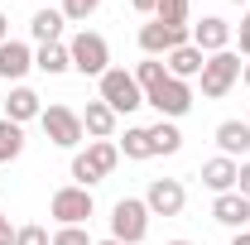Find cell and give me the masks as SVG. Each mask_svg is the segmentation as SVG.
I'll return each mask as SVG.
<instances>
[{"instance_id": "obj_1", "label": "cell", "mask_w": 250, "mask_h": 245, "mask_svg": "<svg viewBox=\"0 0 250 245\" xmlns=\"http://www.w3.org/2000/svg\"><path fill=\"white\" fill-rule=\"evenodd\" d=\"M111 236L121 245H140L149 236V207H145L140 197H121L116 212H111Z\"/></svg>"}, {"instance_id": "obj_2", "label": "cell", "mask_w": 250, "mask_h": 245, "mask_svg": "<svg viewBox=\"0 0 250 245\" xmlns=\"http://www.w3.org/2000/svg\"><path fill=\"white\" fill-rule=\"evenodd\" d=\"M101 101H106L111 111H140V106H145V92H140L135 72L106 67V72H101Z\"/></svg>"}, {"instance_id": "obj_3", "label": "cell", "mask_w": 250, "mask_h": 245, "mask_svg": "<svg viewBox=\"0 0 250 245\" xmlns=\"http://www.w3.org/2000/svg\"><path fill=\"white\" fill-rule=\"evenodd\" d=\"M116 159H121V149H116L111 140H96L87 154H77V159H72V178H77V187L101 183V178L116 168Z\"/></svg>"}, {"instance_id": "obj_4", "label": "cell", "mask_w": 250, "mask_h": 245, "mask_svg": "<svg viewBox=\"0 0 250 245\" xmlns=\"http://www.w3.org/2000/svg\"><path fill=\"white\" fill-rule=\"evenodd\" d=\"M236 77H241V58L231 53V48H221V53H212L207 58V67H202V96H226L231 87H236Z\"/></svg>"}, {"instance_id": "obj_5", "label": "cell", "mask_w": 250, "mask_h": 245, "mask_svg": "<svg viewBox=\"0 0 250 245\" xmlns=\"http://www.w3.org/2000/svg\"><path fill=\"white\" fill-rule=\"evenodd\" d=\"M67 53H72V67H77V72H87V77H101V72H106V62H111L106 39H101V34H87V29L67 43Z\"/></svg>"}, {"instance_id": "obj_6", "label": "cell", "mask_w": 250, "mask_h": 245, "mask_svg": "<svg viewBox=\"0 0 250 245\" xmlns=\"http://www.w3.org/2000/svg\"><path fill=\"white\" fill-rule=\"evenodd\" d=\"M145 101L154 106L159 116L178 121V116H188V106H192V87H188V82H178V77H164L154 92H145Z\"/></svg>"}, {"instance_id": "obj_7", "label": "cell", "mask_w": 250, "mask_h": 245, "mask_svg": "<svg viewBox=\"0 0 250 245\" xmlns=\"http://www.w3.org/2000/svg\"><path fill=\"white\" fill-rule=\"evenodd\" d=\"M43 135L58 144V149H72L77 140H82V116L77 111H67V106H43Z\"/></svg>"}, {"instance_id": "obj_8", "label": "cell", "mask_w": 250, "mask_h": 245, "mask_svg": "<svg viewBox=\"0 0 250 245\" xmlns=\"http://www.w3.org/2000/svg\"><path fill=\"white\" fill-rule=\"evenodd\" d=\"M48 212L58 216L62 226H82V221L92 216V192H87V187H58L53 202H48Z\"/></svg>"}, {"instance_id": "obj_9", "label": "cell", "mask_w": 250, "mask_h": 245, "mask_svg": "<svg viewBox=\"0 0 250 245\" xmlns=\"http://www.w3.org/2000/svg\"><path fill=\"white\" fill-rule=\"evenodd\" d=\"M188 202V192L178 178H154L149 183V192H145V207H149V216H178Z\"/></svg>"}, {"instance_id": "obj_10", "label": "cell", "mask_w": 250, "mask_h": 245, "mask_svg": "<svg viewBox=\"0 0 250 245\" xmlns=\"http://www.w3.org/2000/svg\"><path fill=\"white\" fill-rule=\"evenodd\" d=\"M188 43V24H145L140 29V48L154 58V53H173V48H183Z\"/></svg>"}, {"instance_id": "obj_11", "label": "cell", "mask_w": 250, "mask_h": 245, "mask_svg": "<svg viewBox=\"0 0 250 245\" xmlns=\"http://www.w3.org/2000/svg\"><path fill=\"white\" fill-rule=\"evenodd\" d=\"M231 43V24L217 20V15H207L202 24H192V48H202V53H221Z\"/></svg>"}, {"instance_id": "obj_12", "label": "cell", "mask_w": 250, "mask_h": 245, "mask_svg": "<svg viewBox=\"0 0 250 245\" xmlns=\"http://www.w3.org/2000/svg\"><path fill=\"white\" fill-rule=\"evenodd\" d=\"M212 216H217L221 226H231V231H246V221H250V202L241 197V192H221L217 202H212Z\"/></svg>"}, {"instance_id": "obj_13", "label": "cell", "mask_w": 250, "mask_h": 245, "mask_svg": "<svg viewBox=\"0 0 250 245\" xmlns=\"http://www.w3.org/2000/svg\"><path fill=\"white\" fill-rule=\"evenodd\" d=\"M236 173H241V163H236V159H226V154H221V159H207V163H202V183L212 187L217 197L236 187Z\"/></svg>"}, {"instance_id": "obj_14", "label": "cell", "mask_w": 250, "mask_h": 245, "mask_svg": "<svg viewBox=\"0 0 250 245\" xmlns=\"http://www.w3.org/2000/svg\"><path fill=\"white\" fill-rule=\"evenodd\" d=\"M202 67H207V58H202V48H192V43H183V48L168 53V77H178V82L202 77Z\"/></svg>"}, {"instance_id": "obj_15", "label": "cell", "mask_w": 250, "mask_h": 245, "mask_svg": "<svg viewBox=\"0 0 250 245\" xmlns=\"http://www.w3.org/2000/svg\"><path fill=\"white\" fill-rule=\"evenodd\" d=\"M29 67H34V53L24 48V43H15V39H5V43H0V77H10V82H15V77H24Z\"/></svg>"}, {"instance_id": "obj_16", "label": "cell", "mask_w": 250, "mask_h": 245, "mask_svg": "<svg viewBox=\"0 0 250 245\" xmlns=\"http://www.w3.org/2000/svg\"><path fill=\"white\" fill-rule=\"evenodd\" d=\"M217 144L226 159H236V154L250 149V121H221L217 125Z\"/></svg>"}, {"instance_id": "obj_17", "label": "cell", "mask_w": 250, "mask_h": 245, "mask_svg": "<svg viewBox=\"0 0 250 245\" xmlns=\"http://www.w3.org/2000/svg\"><path fill=\"white\" fill-rule=\"evenodd\" d=\"M34 116H43V106H39V96H34L29 87H15V92H10V101H5V121L24 125V121H34Z\"/></svg>"}, {"instance_id": "obj_18", "label": "cell", "mask_w": 250, "mask_h": 245, "mask_svg": "<svg viewBox=\"0 0 250 245\" xmlns=\"http://www.w3.org/2000/svg\"><path fill=\"white\" fill-rule=\"evenodd\" d=\"M82 130H87V135H96V140H111V130H116V111H111L106 101H87Z\"/></svg>"}, {"instance_id": "obj_19", "label": "cell", "mask_w": 250, "mask_h": 245, "mask_svg": "<svg viewBox=\"0 0 250 245\" xmlns=\"http://www.w3.org/2000/svg\"><path fill=\"white\" fill-rule=\"evenodd\" d=\"M34 67H39V72H48V77H58V72L72 67V53H67L62 43H43V48H39V58H34Z\"/></svg>"}, {"instance_id": "obj_20", "label": "cell", "mask_w": 250, "mask_h": 245, "mask_svg": "<svg viewBox=\"0 0 250 245\" xmlns=\"http://www.w3.org/2000/svg\"><path fill=\"white\" fill-rule=\"evenodd\" d=\"M62 24H67V20H62L58 10H39V15L29 20V29H34V39H39V43H58Z\"/></svg>"}, {"instance_id": "obj_21", "label": "cell", "mask_w": 250, "mask_h": 245, "mask_svg": "<svg viewBox=\"0 0 250 245\" xmlns=\"http://www.w3.org/2000/svg\"><path fill=\"white\" fill-rule=\"evenodd\" d=\"M149 140H154V154H178V149H183V135H178V125H173V121L149 125Z\"/></svg>"}, {"instance_id": "obj_22", "label": "cell", "mask_w": 250, "mask_h": 245, "mask_svg": "<svg viewBox=\"0 0 250 245\" xmlns=\"http://www.w3.org/2000/svg\"><path fill=\"white\" fill-rule=\"evenodd\" d=\"M20 154H24V130L15 121H0V163H10Z\"/></svg>"}, {"instance_id": "obj_23", "label": "cell", "mask_w": 250, "mask_h": 245, "mask_svg": "<svg viewBox=\"0 0 250 245\" xmlns=\"http://www.w3.org/2000/svg\"><path fill=\"white\" fill-rule=\"evenodd\" d=\"M121 149H125V159H149V154H154V140H149L145 125H135V130H125Z\"/></svg>"}, {"instance_id": "obj_24", "label": "cell", "mask_w": 250, "mask_h": 245, "mask_svg": "<svg viewBox=\"0 0 250 245\" xmlns=\"http://www.w3.org/2000/svg\"><path fill=\"white\" fill-rule=\"evenodd\" d=\"M164 77H168V72H164V62H154V58H145L140 67H135V82H140V92H154Z\"/></svg>"}, {"instance_id": "obj_25", "label": "cell", "mask_w": 250, "mask_h": 245, "mask_svg": "<svg viewBox=\"0 0 250 245\" xmlns=\"http://www.w3.org/2000/svg\"><path fill=\"white\" fill-rule=\"evenodd\" d=\"M154 20L159 24H188V0H159Z\"/></svg>"}, {"instance_id": "obj_26", "label": "cell", "mask_w": 250, "mask_h": 245, "mask_svg": "<svg viewBox=\"0 0 250 245\" xmlns=\"http://www.w3.org/2000/svg\"><path fill=\"white\" fill-rule=\"evenodd\" d=\"M15 245H53V241H48L43 226H20V231H15Z\"/></svg>"}, {"instance_id": "obj_27", "label": "cell", "mask_w": 250, "mask_h": 245, "mask_svg": "<svg viewBox=\"0 0 250 245\" xmlns=\"http://www.w3.org/2000/svg\"><path fill=\"white\" fill-rule=\"evenodd\" d=\"M101 0H62V20H87Z\"/></svg>"}, {"instance_id": "obj_28", "label": "cell", "mask_w": 250, "mask_h": 245, "mask_svg": "<svg viewBox=\"0 0 250 245\" xmlns=\"http://www.w3.org/2000/svg\"><path fill=\"white\" fill-rule=\"evenodd\" d=\"M53 245H92V236H87L82 226H62L58 236H53Z\"/></svg>"}, {"instance_id": "obj_29", "label": "cell", "mask_w": 250, "mask_h": 245, "mask_svg": "<svg viewBox=\"0 0 250 245\" xmlns=\"http://www.w3.org/2000/svg\"><path fill=\"white\" fill-rule=\"evenodd\" d=\"M236 192L250 202V163H241V173H236Z\"/></svg>"}, {"instance_id": "obj_30", "label": "cell", "mask_w": 250, "mask_h": 245, "mask_svg": "<svg viewBox=\"0 0 250 245\" xmlns=\"http://www.w3.org/2000/svg\"><path fill=\"white\" fill-rule=\"evenodd\" d=\"M130 5H135V10H145V15H154V10H159V0H130Z\"/></svg>"}, {"instance_id": "obj_31", "label": "cell", "mask_w": 250, "mask_h": 245, "mask_svg": "<svg viewBox=\"0 0 250 245\" xmlns=\"http://www.w3.org/2000/svg\"><path fill=\"white\" fill-rule=\"evenodd\" d=\"M241 53H250V20L241 24Z\"/></svg>"}, {"instance_id": "obj_32", "label": "cell", "mask_w": 250, "mask_h": 245, "mask_svg": "<svg viewBox=\"0 0 250 245\" xmlns=\"http://www.w3.org/2000/svg\"><path fill=\"white\" fill-rule=\"evenodd\" d=\"M0 245H15V231H10V221L0 226Z\"/></svg>"}, {"instance_id": "obj_33", "label": "cell", "mask_w": 250, "mask_h": 245, "mask_svg": "<svg viewBox=\"0 0 250 245\" xmlns=\"http://www.w3.org/2000/svg\"><path fill=\"white\" fill-rule=\"evenodd\" d=\"M231 245H250V231H236V241Z\"/></svg>"}, {"instance_id": "obj_34", "label": "cell", "mask_w": 250, "mask_h": 245, "mask_svg": "<svg viewBox=\"0 0 250 245\" xmlns=\"http://www.w3.org/2000/svg\"><path fill=\"white\" fill-rule=\"evenodd\" d=\"M5 34H10V20H5V15H0V43H5Z\"/></svg>"}, {"instance_id": "obj_35", "label": "cell", "mask_w": 250, "mask_h": 245, "mask_svg": "<svg viewBox=\"0 0 250 245\" xmlns=\"http://www.w3.org/2000/svg\"><path fill=\"white\" fill-rule=\"evenodd\" d=\"M241 77H246V87H250V62H246V67H241Z\"/></svg>"}, {"instance_id": "obj_36", "label": "cell", "mask_w": 250, "mask_h": 245, "mask_svg": "<svg viewBox=\"0 0 250 245\" xmlns=\"http://www.w3.org/2000/svg\"><path fill=\"white\" fill-rule=\"evenodd\" d=\"M96 245H121V241H116V236H111V241H96Z\"/></svg>"}, {"instance_id": "obj_37", "label": "cell", "mask_w": 250, "mask_h": 245, "mask_svg": "<svg viewBox=\"0 0 250 245\" xmlns=\"http://www.w3.org/2000/svg\"><path fill=\"white\" fill-rule=\"evenodd\" d=\"M168 245H192V241H168Z\"/></svg>"}, {"instance_id": "obj_38", "label": "cell", "mask_w": 250, "mask_h": 245, "mask_svg": "<svg viewBox=\"0 0 250 245\" xmlns=\"http://www.w3.org/2000/svg\"><path fill=\"white\" fill-rule=\"evenodd\" d=\"M231 5H246V0H231Z\"/></svg>"}, {"instance_id": "obj_39", "label": "cell", "mask_w": 250, "mask_h": 245, "mask_svg": "<svg viewBox=\"0 0 250 245\" xmlns=\"http://www.w3.org/2000/svg\"><path fill=\"white\" fill-rule=\"evenodd\" d=\"M0 226H5V212H0Z\"/></svg>"}]
</instances>
